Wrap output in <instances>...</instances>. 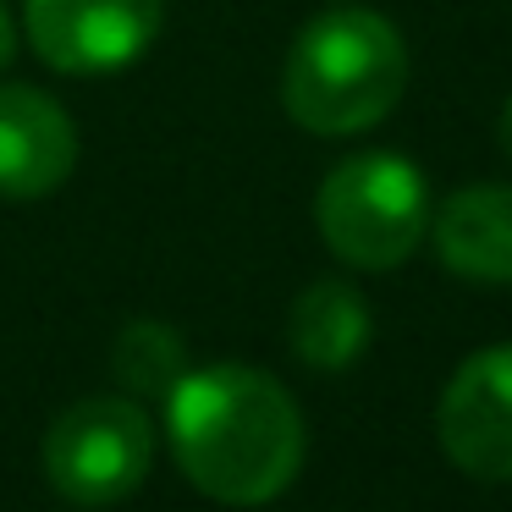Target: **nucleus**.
I'll return each mask as SVG.
<instances>
[{
    "instance_id": "1",
    "label": "nucleus",
    "mask_w": 512,
    "mask_h": 512,
    "mask_svg": "<svg viewBox=\"0 0 512 512\" xmlns=\"http://www.w3.org/2000/svg\"><path fill=\"white\" fill-rule=\"evenodd\" d=\"M166 435L182 474L221 507H265L303 468V413L281 380L210 364L166 391Z\"/></svg>"
},
{
    "instance_id": "2",
    "label": "nucleus",
    "mask_w": 512,
    "mask_h": 512,
    "mask_svg": "<svg viewBox=\"0 0 512 512\" xmlns=\"http://www.w3.org/2000/svg\"><path fill=\"white\" fill-rule=\"evenodd\" d=\"M408 89V50L402 34L375 12L336 6L320 12L287 50L281 100L303 133L353 138L397 111Z\"/></svg>"
},
{
    "instance_id": "3",
    "label": "nucleus",
    "mask_w": 512,
    "mask_h": 512,
    "mask_svg": "<svg viewBox=\"0 0 512 512\" xmlns=\"http://www.w3.org/2000/svg\"><path fill=\"white\" fill-rule=\"evenodd\" d=\"M314 221L342 265L391 270L430 232V188L402 155H353L320 182Z\"/></svg>"
},
{
    "instance_id": "4",
    "label": "nucleus",
    "mask_w": 512,
    "mask_h": 512,
    "mask_svg": "<svg viewBox=\"0 0 512 512\" xmlns=\"http://www.w3.org/2000/svg\"><path fill=\"white\" fill-rule=\"evenodd\" d=\"M45 479L78 507H111L144 485L155 463V424L133 397L72 402L45 430Z\"/></svg>"
},
{
    "instance_id": "5",
    "label": "nucleus",
    "mask_w": 512,
    "mask_h": 512,
    "mask_svg": "<svg viewBox=\"0 0 512 512\" xmlns=\"http://www.w3.org/2000/svg\"><path fill=\"white\" fill-rule=\"evenodd\" d=\"M166 0H23L28 45L67 78L122 72L160 39Z\"/></svg>"
},
{
    "instance_id": "6",
    "label": "nucleus",
    "mask_w": 512,
    "mask_h": 512,
    "mask_svg": "<svg viewBox=\"0 0 512 512\" xmlns=\"http://www.w3.org/2000/svg\"><path fill=\"white\" fill-rule=\"evenodd\" d=\"M441 452L474 479H512V342L468 353L435 408Z\"/></svg>"
},
{
    "instance_id": "7",
    "label": "nucleus",
    "mask_w": 512,
    "mask_h": 512,
    "mask_svg": "<svg viewBox=\"0 0 512 512\" xmlns=\"http://www.w3.org/2000/svg\"><path fill=\"white\" fill-rule=\"evenodd\" d=\"M78 166V127L28 83L0 89V199H50Z\"/></svg>"
},
{
    "instance_id": "8",
    "label": "nucleus",
    "mask_w": 512,
    "mask_h": 512,
    "mask_svg": "<svg viewBox=\"0 0 512 512\" xmlns=\"http://www.w3.org/2000/svg\"><path fill=\"white\" fill-rule=\"evenodd\" d=\"M435 254L452 276L479 287H512V188L468 182L441 210H430Z\"/></svg>"
},
{
    "instance_id": "9",
    "label": "nucleus",
    "mask_w": 512,
    "mask_h": 512,
    "mask_svg": "<svg viewBox=\"0 0 512 512\" xmlns=\"http://www.w3.org/2000/svg\"><path fill=\"white\" fill-rule=\"evenodd\" d=\"M287 342L298 353V364L309 369H353L369 347V303L358 298L353 281H314V287L298 292L292 303V320H287Z\"/></svg>"
},
{
    "instance_id": "10",
    "label": "nucleus",
    "mask_w": 512,
    "mask_h": 512,
    "mask_svg": "<svg viewBox=\"0 0 512 512\" xmlns=\"http://www.w3.org/2000/svg\"><path fill=\"white\" fill-rule=\"evenodd\" d=\"M182 375V336L160 320H133L116 336V380L133 391H171Z\"/></svg>"
},
{
    "instance_id": "11",
    "label": "nucleus",
    "mask_w": 512,
    "mask_h": 512,
    "mask_svg": "<svg viewBox=\"0 0 512 512\" xmlns=\"http://www.w3.org/2000/svg\"><path fill=\"white\" fill-rule=\"evenodd\" d=\"M12 56H17V28H12V12L0 6V67H6Z\"/></svg>"
},
{
    "instance_id": "12",
    "label": "nucleus",
    "mask_w": 512,
    "mask_h": 512,
    "mask_svg": "<svg viewBox=\"0 0 512 512\" xmlns=\"http://www.w3.org/2000/svg\"><path fill=\"white\" fill-rule=\"evenodd\" d=\"M496 133H501V149H507V160H512V100L501 105V122H496Z\"/></svg>"
}]
</instances>
